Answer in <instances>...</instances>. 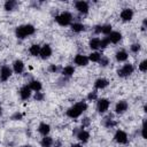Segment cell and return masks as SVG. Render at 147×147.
<instances>
[{
	"mask_svg": "<svg viewBox=\"0 0 147 147\" xmlns=\"http://www.w3.org/2000/svg\"><path fill=\"white\" fill-rule=\"evenodd\" d=\"M1 113H2V109H1V107H0V115H1Z\"/></svg>",
	"mask_w": 147,
	"mask_h": 147,
	"instance_id": "obj_44",
	"label": "cell"
},
{
	"mask_svg": "<svg viewBox=\"0 0 147 147\" xmlns=\"http://www.w3.org/2000/svg\"><path fill=\"white\" fill-rule=\"evenodd\" d=\"M127 109H129V103H127V101H125V100H119V101L116 103V106H115V113L118 114V115L124 114Z\"/></svg>",
	"mask_w": 147,
	"mask_h": 147,
	"instance_id": "obj_11",
	"label": "cell"
},
{
	"mask_svg": "<svg viewBox=\"0 0 147 147\" xmlns=\"http://www.w3.org/2000/svg\"><path fill=\"white\" fill-rule=\"evenodd\" d=\"M100 41H101V39H100L99 37H94V38H92V39L90 40V42H88L90 48L93 49L94 52H96V51L100 48Z\"/></svg>",
	"mask_w": 147,
	"mask_h": 147,
	"instance_id": "obj_23",
	"label": "cell"
},
{
	"mask_svg": "<svg viewBox=\"0 0 147 147\" xmlns=\"http://www.w3.org/2000/svg\"><path fill=\"white\" fill-rule=\"evenodd\" d=\"M62 68L61 67H59V65H55V64H51L49 67H48V71L49 72H52V74H56L57 71H60Z\"/></svg>",
	"mask_w": 147,
	"mask_h": 147,
	"instance_id": "obj_36",
	"label": "cell"
},
{
	"mask_svg": "<svg viewBox=\"0 0 147 147\" xmlns=\"http://www.w3.org/2000/svg\"><path fill=\"white\" fill-rule=\"evenodd\" d=\"M70 147H83V145H80V144H74Z\"/></svg>",
	"mask_w": 147,
	"mask_h": 147,
	"instance_id": "obj_42",
	"label": "cell"
},
{
	"mask_svg": "<svg viewBox=\"0 0 147 147\" xmlns=\"http://www.w3.org/2000/svg\"><path fill=\"white\" fill-rule=\"evenodd\" d=\"M29 87H30L31 91H33V92H40L41 88H42V84H41L39 80H37V79H32V80L29 83Z\"/></svg>",
	"mask_w": 147,
	"mask_h": 147,
	"instance_id": "obj_22",
	"label": "cell"
},
{
	"mask_svg": "<svg viewBox=\"0 0 147 147\" xmlns=\"http://www.w3.org/2000/svg\"><path fill=\"white\" fill-rule=\"evenodd\" d=\"M75 8L80 14H87L88 10H90V5L85 0H79V1H76L75 2Z\"/></svg>",
	"mask_w": 147,
	"mask_h": 147,
	"instance_id": "obj_9",
	"label": "cell"
},
{
	"mask_svg": "<svg viewBox=\"0 0 147 147\" xmlns=\"http://www.w3.org/2000/svg\"><path fill=\"white\" fill-rule=\"evenodd\" d=\"M101 56H102L101 53H99V52H92L87 57H88V61H91V62H99L100 59H101Z\"/></svg>",
	"mask_w": 147,
	"mask_h": 147,
	"instance_id": "obj_28",
	"label": "cell"
},
{
	"mask_svg": "<svg viewBox=\"0 0 147 147\" xmlns=\"http://www.w3.org/2000/svg\"><path fill=\"white\" fill-rule=\"evenodd\" d=\"M71 28V31L72 32H75V33H79V32H83V31H85L86 30V26L83 24V23H80V22H75V23H71V25H70Z\"/></svg>",
	"mask_w": 147,
	"mask_h": 147,
	"instance_id": "obj_21",
	"label": "cell"
},
{
	"mask_svg": "<svg viewBox=\"0 0 147 147\" xmlns=\"http://www.w3.org/2000/svg\"><path fill=\"white\" fill-rule=\"evenodd\" d=\"M146 24H147V18H144V22H142V26H141V29L145 31L146 30Z\"/></svg>",
	"mask_w": 147,
	"mask_h": 147,
	"instance_id": "obj_41",
	"label": "cell"
},
{
	"mask_svg": "<svg viewBox=\"0 0 147 147\" xmlns=\"http://www.w3.org/2000/svg\"><path fill=\"white\" fill-rule=\"evenodd\" d=\"M53 51H52V47L48 45V44H45L40 47V52H39V56L42 59V60H47L51 57Z\"/></svg>",
	"mask_w": 147,
	"mask_h": 147,
	"instance_id": "obj_10",
	"label": "cell"
},
{
	"mask_svg": "<svg viewBox=\"0 0 147 147\" xmlns=\"http://www.w3.org/2000/svg\"><path fill=\"white\" fill-rule=\"evenodd\" d=\"M114 140L117 142V144H121V145H124V144H127L129 141V137L126 134L125 131L123 130H117L114 134Z\"/></svg>",
	"mask_w": 147,
	"mask_h": 147,
	"instance_id": "obj_7",
	"label": "cell"
},
{
	"mask_svg": "<svg viewBox=\"0 0 147 147\" xmlns=\"http://www.w3.org/2000/svg\"><path fill=\"white\" fill-rule=\"evenodd\" d=\"M109 44H110V42H109L108 37H105V38H102V39H101V41H100V48H101V49H103V48H106Z\"/></svg>",
	"mask_w": 147,
	"mask_h": 147,
	"instance_id": "obj_33",
	"label": "cell"
},
{
	"mask_svg": "<svg viewBox=\"0 0 147 147\" xmlns=\"http://www.w3.org/2000/svg\"><path fill=\"white\" fill-rule=\"evenodd\" d=\"M40 47H41L40 45H38V44H33V45L30 46V48H29V53H30L32 56H39Z\"/></svg>",
	"mask_w": 147,
	"mask_h": 147,
	"instance_id": "obj_27",
	"label": "cell"
},
{
	"mask_svg": "<svg viewBox=\"0 0 147 147\" xmlns=\"http://www.w3.org/2000/svg\"><path fill=\"white\" fill-rule=\"evenodd\" d=\"M17 7H18V2L16 0H7L3 5V8L6 11H13L17 9Z\"/></svg>",
	"mask_w": 147,
	"mask_h": 147,
	"instance_id": "obj_18",
	"label": "cell"
},
{
	"mask_svg": "<svg viewBox=\"0 0 147 147\" xmlns=\"http://www.w3.org/2000/svg\"><path fill=\"white\" fill-rule=\"evenodd\" d=\"M33 99H34L36 101H44V99H45V94H44L42 92H34Z\"/></svg>",
	"mask_w": 147,
	"mask_h": 147,
	"instance_id": "obj_32",
	"label": "cell"
},
{
	"mask_svg": "<svg viewBox=\"0 0 147 147\" xmlns=\"http://www.w3.org/2000/svg\"><path fill=\"white\" fill-rule=\"evenodd\" d=\"M101 67H107L108 64H109V59L107 57V56H105V55H102L101 56V59H100V61L98 62Z\"/></svg>",
	"mask_w": 147,
	"mask_h": 147,
	"instance_id": "obj_31",
	"label": "cell"
},
{
	"mask_svg": "<svg viewBox=\"0 0 147 147\" xmlns=\"http://www.w3.org/2000/svg\"><path fill=\"white\" fill-rule=\"evenodd\" d=\"M107 37L109 39V42L111 44H117L122 40V33L119 31H111Z\"/></svg>",
	"mask_w": 147,
	"mask_h": 147,
	"instance_id": "obj_16",
	"label": "cell"
},
{
	"mask_svg": "<svg viewBox=\"0 0 147 147\" xmlns=\"http://www.w3.org/2000/svg\"><path fill=\"white\" fill-rule=\"evenodd\" d=\"M133 71H134L133 64H131V63H125V64H123V65L117 70V76L121 77V78H125V77L130 76L131 74H133Z\"/></svg>",
	"mask_w": 147,
	"mask_h": 147,
	"instance_id": "obj_5",
	"label": "cell"
},
{
	"mask_svg": "<svg viewBox=\"0 0 147 147\" xmlns=\"http://www.w3.org/2000/svg\"><path fill=\"white\" fill-rule=\"evenodd\" d=\"M109 85V80L107 78H98L94 82V88L95 90H103Z\"/></svg>",
	"mask_w": 147,
	"mask_h": 147,
	"instance_id": "obj_17",
	"label": "cell"
},
{
	"mask_svg": "<svg viewBox=\"0 0 147 147\" xmlns=\"http://www.w3.org/2000/svg\"><path fill=\"white\" fill-rule=\"evenodd\" d=\"M140 49H141L140 44H132V45L130 46V51H131L132 53H138V52H140Z\"/></svg>",
	"mask_w": 147,
	"mask_h": 147,
	"instance_id": "obj_34",
	"label": "cell"
},
{
	"mask_svg": "<svg viewBox=\"0 0 147 147\" xmlns=\"http://www.w3.org/2000/svg\"><path fill=\"white\" fill-rule=\"evenodd\" d=\"M133 15H134V13H133V10H132L131 8H124V9L121 11L119 17H121V20H122L123 22H130V21L133 18Z\"/></svg>",
	"mask_w": 147,
	"mask_h": 147,
	"instance_id": "obj_12",
	"label": "cell"
},
{
	"mask_svg": "<svg viewBox=\"0 0 147 147\" xmlns=\"http://www.w3.org/2000/svg\"><path fill=\"white\" fill-rule=\"evenodd\" d=\"M87 100L88 101H95L98 100V92L96 91H92L87 94Z\"/></svg>",
	"mask_w": 147,
	"mask_h": 147,
	"instance_id": "obj_30",
	"label": "cell"
},
{
	"mask_svg": "<svg viewBox=\"0 0 147 147\" xmlns=\"http://www.w3.org/2000/svg\"><path fill=\"white\" fill-rule=\"evenodd\" d=\"M38 132L42 136V137H45V136H48L49 134V132H51V125L49 124H47V123H40L39 124V126H38Z\"/></svg>",
	"mask_w": 147,
	"mask_h": 147,
	"instance_id": "obj_20",
	"label": "cell"
},
{
	"mask_svg": "<svg viewBox=\"0 0 147 147\" xmlns=\"http://www.w3.org/2000/svg\"><path fill=\"white\" fill-rule=\"evenodd\" d=\"M101 30H102V25H101V24L95 25V26H94V29H93L94 33H96V34H100V33H101Z\"/></svg>",
	"mask_w": 147,
	"mask_h": 147,
	"instance_id": "obj_40",
	"label": "cell"
},
{
	"mask_svg": "<svg viewBox=\"0 0 147 147\" xmlns=\"http://www.w3.org/2000/svg\"><path fill=\"white\" fill-rule=\"evenodd\" d=\"M102 124H103V126H105V127H107V129H111V127H114V126H116V125H117V122H116V121H114V119L109 116V117L103 118Z\"/></svg>",
	"mask_w": 147,
	"mask_h": 147,
	"instance_id": "obj_25",
	"label": "cell"
},
{
	"mask_svg": "<svg viewBox=\"0 0 147 147\" xmlns=\"http://www.w3.org/2000/svg\"><path fill=\"white\" fill-rule=\"evenodd\" d=\"M24 68H25V65H24V62L22 60H15L13 62V71L15 74H17V75L23 74Z\"/></svg>",
	"mask_w": 147,
	"mask_h": 147,
	"instance_id": "obj_15",
	"label": "cell"
},
{
	"mask_svg": "<svg viewBox=\"0 0 147 147\" xmlns=\"http://www.w3.org/2000/svg\"><path fill=\"white\" fill-rule=\"evenodd\" d=\"M54 20H55V22L59 25H61V26H68V25H71L74 17H72V14L71 13H69V11H62L59 15H56Z\"/></svg>",
	"mask_w": 147,
	"mask_h": 147,
	"instance_id": "obj_3",
	"label": "cell"
},
{
	"mask_svg": "<svg viewBox=\"0 0 147 147\" xmlns=\"http://www.w3.org/2000/svg\"><path fill=\"white\" fill-rule=\"evenodd\" d=\"M18 93H20V98H21L22 100H29V99L31 98L32 91H31V88L29 87V85L26 84V85H23V86L20 88Z\"/></svg>",
	"mask_w": 147,
	"mask_h": 147,
	"instance_id": "obj_13",
	"label": "cell"
},
{
	"mask_svg": "<svg viewBox=\"0 0 147 147\" xmlns=\"http://www.w3.org/2000/svg\"><path fill=\"white\" fill-rule=\"evenodd\" d=\"M74 62L75 64H77L78 67H85L88 64V57L86 55H83V54H77L75 57H74Z\"/></svg>",
	"mask_w": 147,
	"mask_h": 147,
	"instance_id": "obj_14",
	"label": "cell"
},
{
	"mask_svg": "<svg viewBox=\"0 0 147 147\" xmlns=\"http://www.w3.org/2000/svg\"><path fill=\"white\" fill-rule=\"evenodd\" d=\"M61 74H62L63 77L70 78V77L74 76V74H75V68H74V65H65V67H63V68L61 69Z\"/></svg>",
	"mask_w": 147,
	"mask_h": 147,
	"instance_id": "obj_19",
	"label": "cell"
},
{
	"mask_svg": "<svg viewBox=\"0 0 147 147\" xmlns=\"http://www.w3.org/2000/svg\"><path fill=\"white\" fill-rule=\"evenodd\" d=\"M141 137H142L144 139H146V138H147V136H146V119H144V121H142V126H141Z\"/></svg>",
	"mask_w": 147,
	"mask_h": 147,
	"instance_id": "obj_39",
	"label": "cell"
},
{
	"mask_svg": "<svg viewBox=\"0 0 147 147\" xmlns=\"http://www.w3.org/2000/svg\"><path fill=\"white\" fill-rule=\"evenodd\" d=\"M22 118H23V115H22L21 113H18V111L14 113V114L11 115V117H10L11 121H21Z\"/></svg>",
	"mask_w": 147,
	"mask_h": 147,
	"instance_id": "obj_37",
	"label": "cell"
},
{
	"mask_svg": "<svg viewBox=\"0 0 147 147\" xmlns=\"http://www.w3.org/2000/svg\"><path fill=\"white\" fill-rule=\"evenodd\" d=\"M22 147H32V146H30V145H24V146H22Z\"/></svg>",
	"mask_w": 147,
	"mask_h": 147,
	"instance_id": "obj_43",
	"label": "cell"
},
{
	"mask_svg": "<svg viewBox=\"0 0 147 147\" xmlns=\"http://www.w3.org/2000/svg\"><path fill=\"white\" fill-rule=\"evenodd\" d=\"M127 57H129L127 52H125V51H123V49L116 52V54H115V59H116L117 62H124V61L127 60Z\"/></svg>",
	"mask_w": 147,
	"mask_h": 147,
	"instance_id": "obj_24",
	"label": "cell"
},
{
	"mask_svg": "<svg viewBox=\"0 0 147 147\" xmlns=\"http://www.w3.org/2000/svg\"><path fill=\"white\" fill-rule=\"evenodd\" d=\"M109 106H110V101L106 98H100L96 100V110L99 114L107 113V110L109 109Z\"/></svg>",
	"mask_w": 147,
	"mask_h": 147,
	"instance_id": "obj_6",
	"label": "cell"
},
{
	"mask_svg": "<svg viewBox=\"0 0 147 147\" xmlns=\"http://www.w3.org/2000/svg\"><path fill=\"white\" fill-rule=\"evenodd\" d=\"M36 32V28L32 24H23L16 28L15 36L17 39H25L29 36H32Z\"/></svg>",
	"mask_w": 147,
	"mask_h": 147,
	"instance_id": "obj_2",
	"label": "cell"
},
{
	"mask_svg": "<svg viewBox=\"0 0 147 147\" xmlns=\"http://www.w3.org/2000/svg\"><path fill=\"white\" fill-rule=\"evenodd\" d=\"M11 75H13V69L9 65H2L0 69V82L2 83L7 82Z\"/></svg>",
	"mask_w": 147,
	"mask_h": 147,
	"instance_id": "obj_8",
	"label": "cell"
},
{
	"mask_svg": "<svg viewBox=\"0 0 147 147\" xmlns=\"http://www.w3.org/2000/svg\"><path fill=\"white\" fill-rule=\"evenodd\" d=\"M74 136L83 144H86L90 140V132L86 131L84 127H76L74 130Z\"/></svg>",
	"mask_w": 147,
	"mask_h": 147,
	"instance_id": "obj_4",
	"label": "cell"
},
{
	"mask_svg": "<svg viewBox=\"0 0 147 147\" xmlns=\"http://www.w3.org/2000/svg\"><path fill=\"white\" fill-rule=\"evenodd\" d=\"M53 144H54V140H53V138L49 137V136H45V137H42V139L40 140L41 147H52Z\"/></svg>",
	"mask_w": 147,
	"mask_h": 147,
	"instance_id": "obj_26",
	"label": "cell"
},
{
	"mask_svg": "<svg viewBox=\"0 0 147 147\" xmlns=\"http://www.w3.org/2000/svg\"><path fill=\"white\" fill-rule=\"evenodd\" d=\"M138 68H139L140 71L146 72V71H147V60H142V61L140 62V64L138 65Z\"/></svg>",
	"mask_w": 147,
	"mask_h": 147,
	"instance_id": "obj_35",
	"label": "cell"
},
{
	"mask_svg": "<svg viewBox=\"0 0 147 147\" xmlns=\"http://www.w3.org/2000/svg\"><path fill=\"white\" fill-rule=\"evenodd\" d=\"M87 110V103L85 102V101H78V102H76L74 106H71L68 110H67V116L69 117V118H72V119H75V118H78L83 113H85Z\"/></svg>",
	"mask_w": 147,
	"mask_h": 147,
	"instance_id": "obj_1",
	"label": "cell"
},
{
	"mask_svg": "<svg viewBox=\"0 0 147 147\" xmlns=\"http://www.w3.org/2000/svg\"><path fill=\"white\" fill-rule=\"evenodd\" d=\"M91 124V119L88 117H84L82 119V127H86V126H90Z\"/></svg>",
	"mask_w": 147,
	"mask_h": 147,
	"instance_id": "obj_38",
	"label": "cell"
},
{
	"mask_svg": "<svg viewBox=\"0 0 147 147\" xmlns=\"http://www.w3.org/2000/svg\"><path fill=\"white\" fill-rule=\"evenodd\" d=\"M111 31H113V26H111V24H102V30H101V33H102V34L108 36Z\"/></svg>",
	"mask_w": 147,
	"mask_h": 147,
	"instance_id": "obj_29",
	"label": "cell"
}]
</instances>
